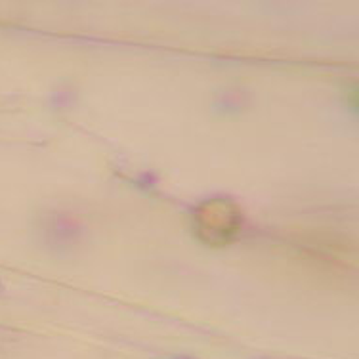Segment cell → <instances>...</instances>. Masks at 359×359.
<instances>
[{"label":"cell","mask_w":359,"mask_h":359,"mask_svg":"<svg viewBox=\"0 0 359 359\" xmlns=\"http://www.w3.org/2000/svg\"><path fill=\"white\" fill-rule=\"evenodd\" d=\"M241 210L231 201L203 203L194 216L195 233L208 247H226L241 231Z\"/></svg>","instance_id":"cell-1"}]
</instances>
